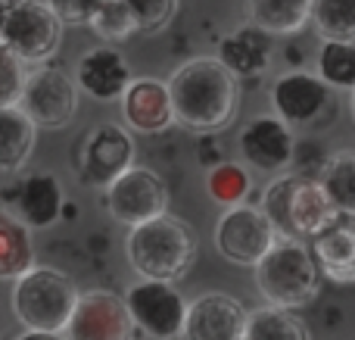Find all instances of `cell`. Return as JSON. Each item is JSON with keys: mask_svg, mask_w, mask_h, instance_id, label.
<instances>
[{"mask_svg": "<svg viewBox=\"0 0 355 340\" xmlns=\"http://www.w3.org/2000/svg\"><path fill=\"white\" fill-rule=\"evenodd\" d=\"M175 122L187 131H218L231 125L240 103L237 75L218 56H196L168 78Z\"/></svg>", "mask_w": 355, "mask_h": 340, "instance_id": "obj_1", "label": "cell"}, {"mask_svg": "<svg viewBox=\"0 0 355 340\" xmlns=\"http://www.w3.org/2000/svg\"><path fill=\"white\" fill-rule=\"evenodd\" d=\"M125 256L141 278L178 281L196 260V237L184 222L162 212L141 225H131L125 237Z\"/></svg>", "mask_w": 355, "mask_h": 340, "instance_id": "obj_2", "label": "cell"}, {"mask_svg": "<svg viewBox=\"0 0 355 340\" xmlns=\"http://www.w3.org/2000/svg\"><path fill=\"white\" fill-rule=\"evenodd\" d=\"M256 287L268 303L284 309H300L312 303L321 284V269L315 262V253L302 247V237L281 235L268 247V253L252 266Z\"/></svg>", "mask_w": 355, "mask_h": 340, "instance_id": "obj_3", "label": "cell"}, {"mask_svg": "<svg viewBox=\"0 0 355 340\" xmlns=\"http://www.w3.org/2000/svg\"><path fill=\"white\" fill-rule=\"evenodd\" d=\"M78 303V287L72 278L53 269L22 272L12 287V312L31 334H62Z\"/></svg>", "mask_w": 355, "mask_h": 340, "instance_id": "obj_4", "label": "cell"}, {"mask_svg": "<svg viewBox=\"0 0 355 340\" xmlns=\"http://www.w3.org/2000/svg\"><path fill=\"white\" fill-rule=\"evenodd\" d=\"M62 25L47 0H0V44L22 62H47L60 50Z\"/></svg>", "mask_w": 355, "mask_h": 340, "instance_id": "obj_5", "label": "cell"}, {"mask_svg": "<svg viewBox=\"0 0 355 340\" xmlns=\"http://www.w3.org/2000/svg\"><path fill=\"white\" fill-rule=\"evenodd\" d=\"M337 87H331L321 75L287 72L271 87V106L290 128L315 131L327 128L337 119Z\"/></svg>", "mask_w": 355, "mask_h": 340, "instance_id": "obj_6", "label": "cell"}, {"mask_svg": "<svg viewBox=\"0 0 355 340\" xmlns=\"http://www.w3.org/2000/svg\"><path fill=\"white\" fill-rule=\"evenodd\" d=\"M277 237L281 231L259 206L234 203L215 225V247L225 260L237 262V266H256Z\"/></svg>", "mask_w": 355, "mask_h": 340, "instance_id": "obj_7", "label": "cell"}, {"mask_svg": "<svg viewBox=\"0 0 355 340\" xmlns=\"http://www.w3.org/2000/svg\"><path fill=\"white\" fill-rule=\"evenodd\" d=\"M125 306H128L131 318H135V328L144 331L147 337L156 340L181 337L184 318H187V303L172 287V281L141 278L137 284L128 287Z\"/></svg>", "mask_w": 355, "mask_h": 340, "instance_id": "obj_8", "label": "cell"}, {"mask_svg": "<svg viewBox=\"0 0 355 340\" xmlns=\"http://www.w3.org/2000/svg\"><path fill=\"white\" fill-rule=\"evenodd\" d=\"M106 210L122 225H141L168 210V187L156 172L128 166L106 185Z\"/></svg>", "mask_w": 355, "mask_h": 340, "instance_id": "obj_9", "label": "cell"}, {"mask_svg": "<svg viewBox=\"0 0 355 340\" xmlns=\"http://www.w3.org/2000/svg\"><path fill=\"white\" fill-rule=\"evenodd\" d=\"M19 106L37 128H66L78 110V81L53 66H41L25 78Z\"/></svg>", "mask_w": 355, "mask_h": 340, "instance_id": "obj_10", "label": "cell"}, {"mask_svg": "<svg viewBox=\"0 0 355 340\" xmlns=\"http://www.w3.org/2000/svg\"><path fill=\"white\" fill-rule=\"evenodd\" d=\"M131 331L135 318L122 297L110 291H87L78 294V303L62 334L75 340H125L131 337Z\"/></svg>", "mask_w": 355, "mask_h": 340, "instance_id": "obj_11", "label": "cell"}, {"mask_svg": "<svg viewBox=\"0 0 355 340\" xmlns=\"http://www.w3.org/2000/svg\"><path fill=\"white\" fill-rule=\"evenodd\" d=\"M240 156L259 172H287L296 156L293 128L281 116H259L240 131Z\"/></svg>", "mask_w": 355, "mask_h": 340, "instance_id": "obj_12", "label": "cell"}, {"mask_svg": "<svg viewBox=\"0 0 355 340\" xmlns=\"http://www.w3.org/2000/svg\"><path fill=\"white\" fill-rule=\"evenodd\" d=\"M250 312L227 294H202L187 303L181 337L187 340H246Z\"/></svg>", "mask_w": 355, "mask_h": 340, "instance_id": "obj_13", "label": "cell"}, {"mask_svg": "<svg viewBox=\"0 0 355 340\" xmlns=\"http://www.w3.org/2000/svg\"><path fill=\"white\" fill-rule=\"evenodd\" d=\"M135 160V141L119 125H100L91 131L81 150V181L94 187H106L116 175H122Z\"/></svg>", "mask_w": 355, "mask_h": 340, "instance_id": "obj_14", "label": "cell"}, {"mask_svg": "<svg viewBox=\"0 0 355 340\" xmlns=\"http://www.w3.org/2000/svg\"><path fill=\"white\" fill-rule=\"evenodd\" d=\"M122 116L128 128L141 131V135H156L166 131L175 122L172 110V94H168V81L156 78H131V85L122 94Z\"/></svg>", "mask_w": 355, "mask_h": 340, "instance_id": "obj_15", "label": "cell"}, {"mask_svg": "<svg viewBox=\"0 0 355 340\" xmlns=\"http://www.w3.org/2000/svg\"><path fill=\"white\" fill-rule=\"evenodd\" d=\"M337 216H340V210L327 197L324 185L296 175L293 191H290V206H287V235L290 237H318L321 231H327L337 222Z\"/></svg>", "mask_w": 355, "mask_h": 340, "instance_id": "obj_16", "label": "cell"}, {"mask_svg": "<svg viewBox=\"0 0 355 340\" xmlns=\"http://www.w3.org/2000/svg\"><path fill=\"white\" fill-rule=\"evenodd\" d=\"M131 85V66L116 47H94L78 60V87L94 100H122Z\"/></svg>", "mask_w": 355, "mask_h": 340, "instance_id": "obj_17", "label": "cell"}, {"mask_svg": "<svg viewBox=\"0 0 355 340\" xmlns=\"http://www.w3.org/2000/svg\"><path fill=\"white\" fill-rule=\"evenodd\" d=\"M10 200L16 206V219H22L28 228H47V225H53L60 219L62 187L53 175L37 172L19 181Z\"/></svg>", "mask_w": 355, "mask_h": 340, "instance_id": "obj_18", "label": "cell"}, {"mask_svg": "<svg viewBox=\"0 0 355 340\" xmlns=\"http://www.w3.org/2000/svg\"><path fill=\"white\" fill-rule=\"evenodd\" d=\"M37 125L19 103L0 106V172H19L35 150Z\"/></svg>", "mask_w": 355, "mask_h": 340, "instance_id": "obj_19", "label": "cell"}, {"mask_svg": "<svg viewBox=\"0 0 355 340\" xmlns=\"http://www.w3.org/2000/svg\"><path fill=\"white\" fill-rule=\"evenodd\" d=\"M312 253L318 269L331 281H340V284L355 281V228L334 222L331 228L315 237Z\"/></svg>", "mask_w": 355, "mask_h": 340, "instance_id": "obj_20", "label": "cell"}, {"mask_svg": "<svg viewBox=\"0 0 355 340\" xmlns=\"http://www.w3.org/2000/svg\"><path fill=\"white\" fill-rule=\"evenodd\" d=\"M312 3L315 0H243V10L256 28L268 35H290L312 19Z\"/></svg>", "mask_w": 355, "mask_h": 340, "instance_id": "obj_21", "label": "cell"}, {"mask_svg": "<svg viewBox=\"0 0 355 340\" xmlns=\"http://www.w3.org/2000/svg\"><path fill=\"white\" fill-rule=\"evenodd\" d=\"M268 41L262 37V28H256V25L225 37L218 47V60L234 75H262L265 66H268Z\"/></svg>", "mask_w": 355, "mask_h": 340, "instance_id": "obj_22", "label": "cell"}, {"mask_svg": "<svg viewBox=\"0 0 355 340\" xmlns=\"http://www.w3.org/2000/svg\"><path fill=\"white\" fill-rule=\"evenodd\" d=\"M35 262L28 225L22 219L0 216V278H19Z\"/></svg>", "mask_w": 355, "mask_h": 340, "instance_id": "obj_23", "label": "cell"}, {"mask_svg": "<svg viewBox=\"0 0 355 340\" xmlns=\"http://www.w3.org/2000/svg\"><path fill=\"white\" fill-rule=\"evenodd\" d=\"M309 331L293 309L268 303L265 309H256L246 316V340H306Z\"/></svg>", "mask_w": 355, "mask_h": 340, "instance_id": "obj_24", "label": "cell"}, {"mask_svg": "<svg viewBox=\"0 0 355 340\" xmlns=\"http://www.w3.org/2000/svg\"><path fill=\"white\" fill-rule=\"evenodd\" d=\"M321 185H324L327 197L334 200L340 212L355 216V150L334 153L331 160L321 166Z\"/></svg>", "mask_w": 355, "mask_h": 340, "instance_id": "obj_25", "label": "cell"}, {"mask_svg": "<svg viewBox=\"0 0 355 340\" xmlns=\"http://www.w3.org/2000/svg\"><path fill=\"white\" fill-rule=\"evenodd\" d=\"M312 22L324 41H355V0H315Z\"/></svg>", "mask_w": 355, "mask_h": 340, "instance_id": "obj_26", "label": "cell"}, {"mask_svg": "<svg viewBox=\"0 0 355 340\" xmlns=\"http://www.w3.org/2000/svg\"><path fill=\"white\" fill-rule=\"evenodd\" d=\"M318 75L331 87L355 91V41H324L318 53Z\"/></svg>", "mask_w": 355, "mask_h": 340, "instance_id": "obj_27", "label": "cell"}, {"mask_svg": "<svg viewBox=\"0 0 355 340\" xmlns=\"http://www.w3.org/2000/svg\"><path fill=\"white\" fill-rule=\"evenodd\" d=\"M206 187L221 206H234L250 191V175H246L237 162H221V166H215L212 172H209Z\"/></svg>", "mask_w": 355, "mask_h": 340, "instance_id": "obj_28", "label": "cell"}, {"mask_svg": "<svg viewBox=\"0 0 355 340\" xmlns=\"http://www.w3.org/2000/svg\"><path fill=\"white\" fill-rule=\"evenodd\" d=\"M91 28L97 31L100 37L122 41V37H128L131 31H137V25H135L131 10L125 6V0H103L97 16H94V22H91Z\"/></svg>", "mask_w": 355, "mask_h": 340, "instance_id": "obj_29", "label": "cell"}, {"mask_svg": "<svg viewBox=\"0 0 355 340\" xmlns=\"http://www.w3.org/2000/svg\"><path fill=\"white\" fill-rule=\"evenodd\" d=\"M137 31H162L178 12V0H125Z\"/></svg>", "mask_w": 355, "mask_h": 340, "instance_id": "obj_30", "label": "cell"}, {"mask_svg": "<svg viewBox=\"0 0 355 340\" xmlns=\"http://www.w3.org/2000/svg\"><path fill=\"white\" fill-rule=\"evenodd\" d=\"M25 78H28L25 62L19 60L10 47H3V44H0V106L19 103L22 87H25Z\"/></svg>", "mask_w": 355, "mask_h": 340, "instance_id": "obj_31", "label": "cell"}, {"mask_svg": "<svg viewBox=\"0 0 355 340\" xmlns=\"http://www.w3.org/2000/svg\"><path fill=\"white\" fill-rule=\"evenodd\" d=\"M293 181H296V175H281L277 181H271V185L265 187L262 210H265V216L275 222V228L281 231V235H287V206H290Z\"/></svg>", "mask_w": 355, "mask_h": 340, "instance_id": "obj_32", "label": "cell"}, {"mask_svg": "<svg viewBox=\"0 0 355 340\" xmlns=\"http://www.w3.org/2000/svg\"><path fill=\"white\" fill-rule=\"evenodd\" d=\"M47 3L53 6V12L66 25H87V28H91V22L103 0H47Z\"/></svg>", "mask_w": 355, "mask_h": 340, "instance_id": "obj_33", "label": "cell"}, {"mask_svg": "<svg viewBox=\"0 0 355 340\" xmlns=\"http://www.w3.org/2000/svg\"><path fill=\"white\" fill-rule=\"evenodd\" d=\"M352 116H355V97H352Z\"/></svg>", "mask_w": 355, "mask_h": 340, "instance_id": "obj_34", "label": "cell"}]
</instances>
